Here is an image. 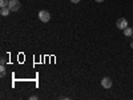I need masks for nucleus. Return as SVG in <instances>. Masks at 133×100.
Segmentation results:
<instances>
[{"label":"nucleus","instance_id":"nucleus-4","mask_svg":"<svg viewBox=\"0 0 133 100\" xmlns=\"http://www.w3.org/2000/svg\"><path fill=\"white\" fill-rule=\"evenodd\" d=\"M101 85L104 88H110L112 87V80H110L109 77H104V79H101Z\"/></svg>","mask_w":133,"mask_h":100},{"label":"nucleus","instance_id":"nucleus-11","mask_svg":"<svg viewBox=\"0 0 133 100\" xmlns=\"http://www.w3.org/2000/svg\"><path fill=\"white\" fill-rule=\"evenodd\" d=\"M96 2H98V3H101V2H104V0H96Z\"/></svg>","mask_w":133,"mask_h":100},{"label":"nucleus","instance_id":"nucleus-1","mask_svg":"<svg viewBox=\"0 0 133 100\" xmlns=\"http://www.w3.org/2000/svg\"><path fill=\"white\" fill-rule=\"evenodd\" d=\"M39 19L43 21V23H48V21L51 20V15H49V12L48 11H40L39 12Z\"/></svg>","mask_w":133,"mask_h":100},{"label":"nucleus","instance_id":"nucleus-10","mask_svg":"<svg viewBox=\"0 0 133 100\" xmlns=\"http://www.w3.org/2000/svg\"><path fill=\"white\" fill-rule=\"evenodd\" d=\"M71 2H72V3H75V4H77V3L80 2V0H71Z\"/></svg>","mask_w":133,"mask_h":100},{"label":"nucleus","instance_id":"nucleus-7","mask_svg":"<svg viewBox=\"0 0 133 100\" xmlns=\"http://www.w3.org/2000/svg\"><path fill=\"white\" fill-rule=\"evenodd\" d=\"M8 4H9V2L8 0H0V7H8Z\"/></svg>","mask_w":133,"mask_h":100},{"label":"nucleus","instance_id":"nucleus-2","mask_svg":"<svg viewBox=\"0 0 133 100\" xmlns=\"http://www.w3.org/2000/svg\"><path fill=\"white\" fill-rule=\"evenodd\" d=\"M20 2L19 0H9V4H8V7H9V9L12 11V12H16V11H19L20 9Z\"/></svg>","mask_w":133,"mask_h":100},{"label":"nucleus","instance_id":"nucleus-8","mask_svg":"<svg viewBox=\"0 0 133 100\" xmlns=\"http://www.w3.org/2000/svg\"><path fill=\"white\" fill-rule=\"evenodd\" d=\"M0 75H2V77L5 75V68H4V65H0Z\"/></svg>","mask_w":133,"mask_h":100},{"label":"nucleus","instance_id":"nucleus-3","mask_svg":"<svg viewBox=\"0 0 133 100\" xmlns=\"http://www.w3.org/2000/svg\"><path fill=\"white\" fill-rule=\"evenodd\" d=\"M116 26H117V28L118 29H125L127 27H128V21H127V19H124V17H120L117 21H116Z\"/></svg>","mask_w":133,"mask_h":100},{"label":"nucleus","instance_id":"nucleus-12","mask_svg":"<svg viewBox=\"0 0 133 100\" xmlns=\"http://www.w3.org/2000/svg\"><path fill=\"white\" fill-rule=\"evenodd\" d=\"M130 47H132V48H133V41H132V43H130Z\"/></svg>","mask_w":133,"mask_h":100},{"label":"nucleus","instance_id":"nucleus-6","mask_svg":"<svg viewBox=\"0 0 133 100\" xmlns=\"http://www.w3.org/2000/svg\"><path fill=\"white\" fill-rule=\"evenodd\" d=\"M124 33H125V36H133V29L129 28V27H127L124 29Z\"/></svg>","mask_w":133,"mask_h":100},{"label":"nucleus","instance_id":"nucleus-5","mask_svg":"<svg viewBox=\"0 0 133 100\" xmlns=\"http://www.w3.org/2000/svg\"><path fill=\"white\" fill-rule=\"evenodd\" d=\"M9 12H11L9 7H3L2 9H0V15H2V16H8Z\"/></svg>","mask_w":133,"mask_h":100},{"label":"nucleus","instance_id":"nucleus-9","mask_svg":"<svg viewBox=\"0 0 133 100\" xmlns=\"http://www.w3.org/2000/svg\"><path fill=\"white\" fill-rule=\"evenodd\" d=\"M29 100H37V96H32V97H29Z\"/></svg>","mask_w":133,"mask_h":100}]
</instances>
